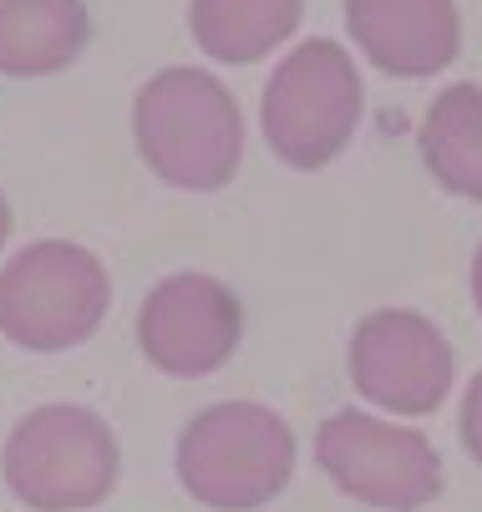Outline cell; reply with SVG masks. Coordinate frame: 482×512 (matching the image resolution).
<instances>
[{
  "instance_id": "obj_1",
  "label": "cell",
  "mask_w": 482,
  "mask_h": 512,
  "mask_svg": "<svg viewBox=\"0 0 482 512\" xmlns=\"http://www.w3.org/2000/svg\"><path fill=\"white\" fill-rule=\"evenodd\" d=\"M143 163L183 193H219L244 158V117L234 92L198 66H168L132 102Z\"/></svg>"
},
{
  "instance_id": "obj_2",
  "label": "cell",
  "mask_w": 482,
  "mask_h": 512,
  "mask_svg": "<svg viewBox=\"0 0 482 512\" xmlns=\"http://www.w3.org/2000/svg\"><path fill=\"white\" fill-rule=\"evenodd\" d=\"M178 482L214 512H254L295 477V431L259 401H219L178 431Z\"/></svg>"
},
{
  "instance_id": "obj_3",
  "label": "cell",
  "mask_w": 482,
  "mask_h": 512,
  "mask_svg": "<svg viewBox=\"0 0 482 512\" xmlns=\"http://www.w3.org/2000/svg\"><path fill=\"white\" fill-rule=\"evenodd\" d=\"M361 71L340 41H305L295 46L274 77L264 82V137L269 153L290 168H325L346 153L361 127Z\"/></svg>"
},
{
  "instance_id": "obj_4",
  "label": "cell",
  "mask_w": 482,
  "mask_h": 512,
  "mask_svg": "<svg viewBox=\"0 0 482 512\" xmlns=\"http://www.w3.org/2000/svg\"><path fill=\"white\" fill-rule=\"evenodd\" d=\"M112 305V279L82 244L41 239L0 269V335L21 350L56 355L97 335Z\"/></svg>"
},
{
  "instance_id": "obj_5",
  "label": "cell",
  "mask_w": 482,
  "mask_h": 512,
  "mask_svg": "<svg viewBox=\"0 0 482 512\" xmlns=\"http://www.w3.org/2000/svg\"><path fill=\"white\" fill-rule=\"evenodd\" d=\"M117 436L87 406H36L0 452L6 487L36 512H82L117 487Z\"/></svg>"
},
{
  "instance_id": "obj_6",
  "label": "cell",
  "mask_w": 482,
  "mask_h": 512,
  "mask_svg": "<svg viewBox=\"0 0 482 512\" xmlns=\"http://www.w3.org/2000/svg\"><path fill=\"white\" fill-rule=\"evenodd\" d=\"M315 462L346 497L381 512H417L442 492V457L422 431L376 421L351 406L320 421Z\"/></svg>"
},
{
  "instance_id": "obj_7",
  "label": "cell",
  "mask_w": 482,
  "mask_h": 512,
  "mask_svg": "<svg viewBox=\"0 0 482 512\" xmlns=\"http://www.w3.org/2000/svg\"><path fill=\"white\" fill-rule=\"evenodd\" d=\"M244 340L239 295L214 274H168L137 310V345L163 376H214Z\"/></svg>"
},
{
  "instance_id": "obj_8",
  "label": "cell",
  "mask_w": 482,
  "mask_h": 512,
  "mask_svg": "<svg viewBox=\"0 0 482 512\" xmlns=\"http://www.w3.org/2000/svg\"><path fill=\"white\" fill-rule=\"evenodd\" d=\"M351 386L396 416H432L452 391V345L417 310H376L351 335Z\"/></svg>"
},
{
  "instance_id": "obj_9",
  "label": "cell",
  "mask_w": 482,
  "mask_h": 512,
  "mask_svg": "<svg viewBox=\"0 0 482 512\" xmlns=\"http://www.w3.org/2000/svg\"><path fill=\"white\" fill-rule=\"evenodd\" d=\"M346 26L386 77H437L462 51L452 0H346Z\"/></svg>"
},
{
  "instance_id": "obj_10",
  "label": "cell",
  "mask_w": 482,
  "mask_h": 512,
  "mask_svg": "<svg viewBox=\"0 0 482 512\" xmlns=\"http://www.w3.org/2000/svg\"><path fill=\"white\" fill-rule=\"evenodd\" d=\"M92 36L87 0H0V71L51 77L66 71Z\"/></svg>"
},
{
  "instance_id": "obj_11",
  "label": "cell",
  "mask_w": 482,
  "mask_h": 512,
  "mask_svg": "<svg viewBox=\"0 0 482 512\" xmlns=\"http://www.w3.org/2000/svg\"><path fill=\"white\" fill-rule=\"evenodd\" d=\"M305 6L300 0H193L188 31L203 56L224 66H249L269 56L285 36H295Z\"/></svg>"
},
{
  "instance_id": "obj_12",
  "label": "cell",
  "mask_w": 482,
  "mask_h": 512,
  "mask_svg": "<svg viewBox=\"0 0 482 512\" xmlns=\"http://www.w3.org/2000/svg\"><path fill=\"white\" fill-rule=\"evenodd\" d=\"M417 142H422L427 173L447 193L482 203V87H472V82L447 87L427 107Z\"/></svg>"
},
{
  "instance_id": "obj_13",
  "label": "cell",
  "mask_w": 482,
  "mask_h": 512,
  "mask_svg": "<svg viewBox=\"0 0 482 512\" xmlns=\"http://www.w3.org/2000/svg\"><path fill=\"white\" fill-rule=\"evenodd\" d=\"M462 447L472 452V462L482 467V371L472 376V386H467V396H462Z\"/></svg>"
},
{
  "instance_id": "obj_14",
  "label": "cell",
  "mask_w": 482,
  "mask_h": 512,
  "mask_svg": "<svg viewBox=\"0 0 482 512\" xmlns=\"http://www.w3.org/2000/svg\"><path fill=\"white\" fill-rule=\"evenodd\" d=\"M472 305H477V315H482V244H477V254H472Z\"/></svg>"
},
{
  "instance_id": "obj_15",
  "label": "cell",
  "mask_w": 482,
  "mask_h": 512,
  "mask_svg": "<svg viewBox=\"0 0 482 512\" xmlns=\"http://www.w3.org/2000/svg\"><path fill=\"white\" fill-rule=\"evenodd\" d=\"M6 239H11V203L0 198V249H6Z\"/></svg>"
}]
</instances>
